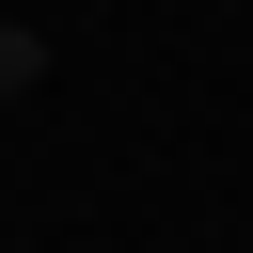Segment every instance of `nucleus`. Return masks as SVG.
Returning <instances> with one entry per match:
<instances>
[{
    "label": "nucleus",
    "mask_w": 253,
    "mask_h": 253,
    "mask_svg": "<svg viewBox=\"0 0 253 253\" xmlns=\"http://www.w3.org/2000/svg\"><path fill=\"white\" fill-rule=\"evenodd\" d=\"M32 79H47V32H16V16H0V111H16Z\"/></svg>",
    "instance_id": "f257e3e1"
}]
</instances>
